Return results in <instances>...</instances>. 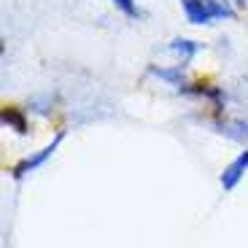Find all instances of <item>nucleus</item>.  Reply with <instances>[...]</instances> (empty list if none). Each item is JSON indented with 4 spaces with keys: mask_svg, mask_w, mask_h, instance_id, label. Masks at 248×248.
<instances>
[{
    "mask_svg": "<svg viewBox=\"0 0 248 248\" xmlns=\"http://www.w3.org/2000/svg\"><path fill=\"white\" fill-rule=\"evenodd\" d=\"M192 25H211L213 19H232L235 11L227 0H186L181 3Z\"/></svg>",
    "mask_w": 248,
    "mask_h": 248,
    "instance_id": "1",
    "label": "nucleus"
},
{
    "mask_svg": "<svg viewBox=\"0 0 248 248\" xmlns=\"http://www.w3.org/2000/svg\"><path fill=\"white\" fill-rule=\"evenodd\" d=\"M62 138H65V132H60V135H57L54 140H51L49 146H46V149L38 151V154H32V156H27V159H22V162L16 165V168H14V175H16V178H22L25 173H30V170L41 168V165H44V162L49 159V156L54 154V151H57V146L62 143Z\"/></svg>",
    "mask_w": 248,
    "mask_h": 248,
    "instance_id": "2",
    "label": "nucleus"
},
{
    "mask_svg": "<svg viewBox=\"0 0 248 248\" xmlns=\"http://www.w3.org/2000/svg\"><path fill=\"white\" fill-rule=\"evenodd\" d=\"M168 51L170 54H175L178 57V65H189V62L194 60V57L200 54V51H202V44H197V41H189V38H173V41H170L168 44Z\"/></svg>",
    "mask_w": 248,
    "mask_h": 248,
    "instance_id": "3",
    "label": "nucleus"
},
{
    "mask_svg": "<svg viewBox=\"0 0 248 248\" xmlns=\"http://www.w3.org/2000/svg\"><path fill=\"white\" fill-rule=\"evenodd\" d=\"M248 170V151H243L240 156H237L235 162H230L227 168H224V173H221V186L224 189H235L237 186V181L243 178V173Z\"/></svg>",
    "mask_w": 248,
    "mask_h": 248,
    "instance_id": "4",
    "label": "nucleus"
},
{
    "mask_svg": "<svg viewBox=\"0 0 248 248\" xmlns=\"http://www.w3.org/2000/svg\"><path fill=\"white\" fill-rule=\"evenodd\" d=\"M149 73L156 76V78H162V81H168V84H173V87H178V89L186 84L184 81V65H175V68H154V65H151Z\"/></svg>",
    "mask_w": 248,
    "mask_h": 248,
    "instance_id": "5",
    "label": "nucleus"
},
{
    "mask_svg": "<svg viewBox=\"0 0 248 248\" xmlns=\"http://www.w3.org/2000/svg\"><path fill=\"white\" fill-rule=\"evenodd\" d=\"M3 124L14 127L16 132H25L27 130V122H25V113L19 108H3Z\"/></svg>",
    "mask_w": 248,
    "mask_h": 248,
    "instance_id": "6",
    "label": "nucleus"
},
{
    "mask_svg": "<svg viewBox=\"0 0 248 248\" xmlns=\"http://www.w3.org/2000/svg\"><path fill=\"white\" fill-rule=\"evenodd\" d=\"M111 3L124 14V16H130V19H138V16H140V8H138L135 0H111Z\"/></svg>",
    "mask_w": 248,
    "mask_h": 248,
    "instance_id": "7",
    "label": "nucleus"
},
{
    "mask_svg": "<svg viewBox=\"0 0 248 248\" xmlns=\"http://www.w3.org/2000/svg\"><path fill=\"white\" fill-rule=\"evenodd\" d=\"M235 6H240V8H243V6H246V0H235Z\"/></svg>",
    "mask_w": 248,
    "mask_h": 248,
    "instance_id": "8",
    "label": "nucleus"
},
{
    "mask_svg": "<svg viewBox=\"0 0 248 248\" xmlns=\"http://www.w3.org/2000/svg\"><path fill=\"white\" fill-rule=\"evenodd\" d=\"M181 3H186V0H181Z\"/></svg>",
    "mask_w": 248,
    "mask_h": 248,
    "instance_id": "9",
    "label": "nucleus"
}]
</instances>
